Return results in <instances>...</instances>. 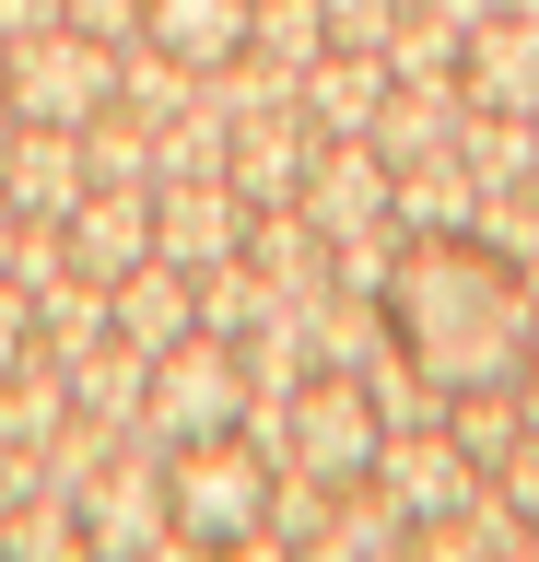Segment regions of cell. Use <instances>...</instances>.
I'll return each mask as SVG.
<instances>
[{
	"label": "cell",
	"mask_w": 539,
	"mask_h": 562,
	"mask_svg": "<svg viewBox=\"0 0 539 562\" xmlns=\"http://www.w3.org/2000/svg\"><path fill=\"white\" fill-rule=\"evenodd\" d=\"M247 422V351L223 328H188L177 351H153V386H142V434L165 457L200 446V434H235Z\"/></svg>",
	"instance_id": "cell-1"
},
{
	"label": "cell",
	"mask_w": 539,
	"mask_h": 562,
	"mask_svg": "<svg viewBox=\"0 0 539 562\" xmlns=\"http://www.w3.org/2000/svg\"><path fill=\"white\" fill-rule=\"evenodd\" d=\"M82 551H106V562L188 551V539H177V457L153 446V434H130V446L94 469V492H82Z\"/></svg>",
	"instance_id": "cell-2"
},
{
	"label": "cell",
	"mask_w": 539,
	"mask_h": 562,
	"mask_svg": "<svg viewBox=\"0 0 539 562\" xmlns=\"http://www.w3.org/2000/svg\"><path fill=\"white\" fill-rule=\"evenodd\" d=\"M270 457L247 446V434H200V446H177V539L188 551H247L258 516H270Z\"/></svg>",
	"instance_id": "cell-3"
},
{
	"label": "cell",
	"mask_w": 539,
	"mask_h": 562,
	"mask_svg": "<svg viewBox=\"0 0 539 562\" xmlns=\"http://www.w3.org/2000/svg\"><path fill=\"white\" fill-rule=\"evenodd\" d=\"M12 70H0V105L12 117H47V130H82L94 105H117V47L82 24H47V35H0Z\"/></svg>",
	"instance_id": "cell-4"
},
{
	"label": "cell",
	"mask_w": 539,
	"mask_h": 562,
	"mask_svg": "<svg viewBox=\"0 0 539 562\" xmlns=\"http://www.w3.org/2000/svg\"><path fill=\"white\" fill-rule=\"evenodd\" d=\"M388 446V422H375V386L317 363V375L293 386V469H317V481H363Z\"/></svg>",
	"instance_id": "cell-5"
},
{
	"label": "cell",
	"mask_w": 539,
	"mask_h": 562,
	"mask_svg": "<svg viewBox=\"0 0 539 562\" xmlns=\"http://www.w3.org/2000/svg\"><path fill=\"white\" fill-rule=\"evenodd\" d=\"M363 481L388 492L411 527H434V516H458L493 469H481V457H458V434H446V422H411V434H388V446H375V469H363Z\"/></svg>",
	"instance_id": "cell-6"
},
{
	"label": "cell",
	"mask_w": 539,
	"mask_h": 562,
	"mask_svg": "<svg viewBox=\"0 0 539 562\" xmlns=\"http://www.w3.org/2000/svg\"><path fill=\"white\" fill-rule=\"evenodd\" d=\"M153 258H177L188 281L223 270V258H247V200H235V176H165V188H153Z\"/></svg>",
	"instance_id": "cell-7"
},
{
	"label": "cell",
	"mask_w": 539,
	"mask_h": 562,
	"mask_svg": "<svg viewBox=\"0 0 539 562\" xmlns=\"http://www.w3.org/2000/svg\"><path fill=\"white\" fill-rule=\"evenodd\" d=\"M305 223H317L328 246L340 235H375V223H398V176L375 165V140H317V165H305Z\"/></svg>",
	"instance_id": "cell-8"
},
{
	"label": "cell",
	"mask_w": 539,
	"mask_h": 562,
	"mask_svg": "<svg viewBox=\"0 0 539 562\" xmlns=\"http://www.w3.org/2000/svg\"><path fill=\"white\" fill-rule=\"evenodd\" d=\"M388 94H398V82H388V47H317V59L293 70V105H305V130H317V140H363Z\"/></svg>",
	"instance_id": "cell-9"
},
{
	"label": "cell",
	"mask_w": 539,
	"mask_h": 562,
	"mask_svg": "<svg viewBox=\"0 0 539 562\" xmlns=\"http://www.w3.org/2000/svg\"><path fill=\"white\" fill-rule=\"evenodd\" d=\"M59 246H71L82 281H117L153 258V188H82L71 211H59Z\"/></svg>",
	"instance_id": "cell-10"
},
{
	"label": "cell",
	"mask_w": 539,
	"mask_h": 562,
	"mask_svg": "<svg viewBox=\"0 0 539 562\" xmlns=\"http://www.w3.org/2000/svg\"><path fill=\"white\" fill-rule=\"evenodd\" d=\"M305 165H317V130H305V105H258V117H235V200L270 211V200H305Z\"/></svg>",
	"instance_id": "cell-11"
},
{
	"label": "cell",
	"mask_w": 539,
	"mask_h": 562,
	"mask_svg": "<svg viewBox=\"0 0 539 562\" xmlns=\"http://www.w3.org/2000/svg\"><path fill=\"white\" fill-rule=\"evenodd\" d=\"M0 200L24 223H59L82 200V130H47V117H12V153H0Z\"/></svg>",
	"instance_id": "cell-12"
},
{
	"label": "cell",
	"mask_w": 539,
	"mask_h": 562,
	"mask_svg": "<svg viewBox=\"0 0 539 562\" xmlns=\"http://www.w3.org/2000/svg\"><path fill=\"white\" fill-rule=\"evenodd\" d=\"M106 316H117V340H130V351H177L188 328H200V281H188L177 258H142V270L106 281Z\"/></svg>",
	"instance_id": "cell-13"
},
{
	"label": "cell",
	"mask_w": 539,
	"mask_h": 562,
	"mask_svg": "<svg viewBox=\"0 0 539 562\" xmlns=\"http://www.w3.org/2000/svg\"><path fill=\"white\" fill-rule=\"evenodd\" d=\"M458 94H469V105H516V117H539V24H528V12H493V24L458 47Z\"/></svg>",
	"instance_id": "cell-14"
},
{
	"label": "cell",
	"mask_w": 539,
	"mask_h": 562,
	"mask_svg": "<svg viewBox=\"0 0 539 562\" xmlns=\"http://www.w3.org/2000/svg\"><path fill=\"white\" fill-rule=\"evenodd\" d=\"M247 12L258 0H142V35L177 47L188 70H223V59H247Z\"/></svg>",
	"instance_id": "cell-15"
},
{
	"label": "cell",
	"mask_w": 539,
	"mask_h": 562,
	"mask_svg": "<svg viewBox=\"0 0 539 562\" xmlns=\"http://www.w3.org/2000/svg\"><path fill=\"white\" fill-rule=\"evenodd\" d=\"M458 165L481 176V188H528L539 176V117H516V105H458Z\"/></svg>",
	"instance_id": "cell-16"
},
{
	"label": "cell",
	"mask_w": 539,
	"mask_h": 562,
	"mask_svg": "<svg viewBox=\"0 0 539 562\" xmlns=\"http://www.w3.org/2000/svg\"><path fill=\"white\" fill-rule=\"evenodd\" d=\"M247 258H258V270H270V281H282L293 305H305V293H328V235H317V223H305V211H293V200L247 211Z\"/></svg>",
	"instance_id": "cell-17"
},
{
	"label": "cell",
	"mask_w": 539,
	"mask_h": 562,
	"mask_svg": "<svg viewBox=\"0 0 539 562\" xmlns=\"http://www.w3.org/2000/svg\"><path fill=\"white\" fill-rule=\"evenodd\" d=\"M469 211H481V176H469L458 153L398 165V235H469Z\"/></svg>",
	"instance_id": "cell-18"
},
{
	"label": "cell",
	"mask_w": 539,
	"mask_h": 562,
	"mask_svg": "<svg viewBox=\"0 0 539 562\" xmlns=\"http://www.w3.org/2000/svg\"><path fill=\"white\" fill-rule=\"evenodd\" d=\"M117 105L165 130V117H188V105H200V70H188L177 47H153V35H130V47H117Z\"/></svg>",
	"instance_id": "cell-19"
},
{
	"label": "cell",
	"mask_w": 539,
	"mask_h": 562,
	"mask_svg": "<svg viewBox=\"0 0 539 562\" xmlns=\"http://www.w3.org/2000/svg\"><path fill=\"white\" fill-rule=\"evenodd\" d=\"M153 117H130V105H94L82 117V188H153Z\"/></svg>",
	"instance_id": "cell-20"
},
{
	"label": "cell",
	"mask_w": 539,
	"mask_h": 562,
	"mask_svg": "<svg viewBox=\"0 0 539 562\" xmlns=\"http://www.w3.org/2000/svg\"><path fill=\"white\" fill-rule=\"evenodd\" d=\"M458 47H469V35L446 24V12H423V0H411V12L388 24V82H423V94H458Z\"/></svg>",
	"instance_id": "cell-21"
},
{
	"label": "cell",
	"mask_w": 539,
	"mask_h": 562,
	"mask_svg": "<svg viewBox=\"0 0 539 562\" xmlns=\"http://www.w3.org/2000/svg\"><path fill=\"white\" fill-rule=\"evenodd\" d=\"M317 551H340V562H388V551H411V516H398L375 481H340V504H328V539Z\"/></svg>",
	"instance_id": "cell-22"
},
{
	"label": "cell",
	"mask_w": 539,
	"mask_h": 562,
	"mask_svg": "<svg viewBox=\"0 0 539 562\" xmlns=\"http://www.w3.org/2000/svg\"><path fill=\"white\" fill-rule=\"evenodd\" d=\"M293 293L270 270H258V258H223V270H200V328H223V340H247L258 316H282Z\"/></svg>",
	"instance_id": "cell-23"
},
{
	"label": "cell",
	"mask_w": 539,
	"mask_h": 562,
	"mask_svg": "<svg viewBox=\"0 0 539 562\" xmlns=\"http://www.w3.org/2000/svg\"><path fill=\"white\" fill-rule=\"evenodd\" d=\"M317 47H328V12H317V0H258V12H247V59H270L282 82L317 59Z\"/></svg>",
	"instance_id": "cell-24"
},
{
	"label": "cell",
	"mask_w": 539,
	"mask_h": 562,
	"mask_svg": "<svg viewBox=\"0 0 539 562\" xmlns=\"http://www.w3.org/2000/svg\"><path fill=\"white\" fill-rule=\"evenodd\" d=\"M0 551H36V562H71L82 551V504L71 492H24V504H12V516H0Z\"/></svg>",
	"instance_id": "cell-25"
},
{
	"label": "cell",
	"mask_w": 539,
	"mask_h": 562,
	"mask_svg": "<svg viewBox=\"0 0 539 562\" xmlns=\"http://www.w3.org/2000/svg\"><path fill=\"white\" fill-rule=\"evenodd\" d=\"M317 12H328V47H388V24L411 0H317Z\"/></svg>",
	"instance_id": "cell-26"
},
{
	"label": "cell",
	"mask_w": 539,
	"mask_h": 562,
	"mask_svg": "<svg viewBox=\"0 0 539 562\" xmlns=\"http://www.w3.org/2000/svg\"><path fill=\"white\" fill-rule=\"evenodd\" d=\"M24 351H36V293H24V281L0 270V375H12Z\"/></svg>",
	"instance_id": "cell-27"
},
{
	"label": "cell",
	"mask_w": 539,
	"mask_h": 562,
	"mask_svg": "<svg viewBox=\"0 0 539 562\" xmlns=\"http://www.w3.org/2000/svg\"><path fill=\"white\" fill-rule=\"evenodd\" d=\"M493 492H504V504H516V516L539 527V434H528V446H516V457L493 469Z\"/></svg>",
	"instance_id": "cell-28"
},
{
	"label": "cell",
	"mask_w": 539,
	"mask_h": 562,
	"mask_svg": "<svg viewBox=\"0 0 539 562\" xmlns=\"http://www.w3.org/2000/svg\"><path fill=\"white\" fill-rule=\"evenodd\" d=\"M71 24L106 35V47H130V35H142V0H71Z\"/></svg>",
	"instance_id": "cell-29"
},
{
	"label": "cell",
	"mask_w": 539,
	"mask_h": 562,
	"mask_svg": "<svg viewBox=\"0 0 539 562\" xmlns=\"http://www.w3.org/2000/svg\"><path fill=\"white\" fill-rule=\"evenodd\" d=\"M47 24H71V0H0V35H47Z\"/></svg>",
	"instance_id": "cell-30"
},
{
	"label": "cell",
	"mask_w": 539,
	"mask_h": 562,
	"mask_svg": "<svg viewBox=\"0 0 539 562\" xmlns=\"http://www.w3.org/2000/svg\"><path fill=\"white\" fill-rule=\"evenodd\" d=\"M423 12H446V24H458V35H481V24H493V12H504V0H423Z\"/></svg>",
	"instance_id": "cell-31"
},
{
	"label": "cell",
	"mask_w": 539,
	"mask_h": 562,
	"mask_svg": "<svg viewBox=\"0 0 539 562\" xmlns=\"http://www.w3.org/2000/svg\"><path fill=\"white\" fill-rule=\"evenodd\" d=\"M516 411H528V434H539V340H528V363H516Z\"/></svg>",
	"instance_id": "cell-32"
},
{
	"label": "cell",
	"mask_w": 539,
	"mask_h": 562,
	"mask_svg": "<svg viewBox=\"0 0 539 562\" xmlns=\"http://www.w3.org/2000/svg\"><path fill=\"white\" fill-rule=\"evenodd\" d=\"M12 235H24V211H12V200H0V270H12Z\"/></svg>",
	"instance_id": "cell-33"
},
{
	"label": "cell",
	"mask_w": 539,
	"mask_h": 562,
	"mask_svg": "<svg viewBox=\"0 0 539 562\" xmlns=\"http://www.w3.org/2000/svg\"><path fill=\"white\" fill-rule=\"evenodd\" d=\"M504 12H528V24H539V0H504Z\"/></svg>",
	"instance_id": "cell-34"
},
{
	"label": "cell",
	"mask_w": 539,
	"mask_h": 562,
	"mask_svg": "<svg viewBox=\"0 0 539 562\" xmlns=\"http://www.w3.org/2000/svg\"><path fill=\"white\" fill-rule=\"evenodd\" d=\"M528 211H539V176H528Z\"/></svg>",
	"instance_id": "cell-35"
}]
</instances>
